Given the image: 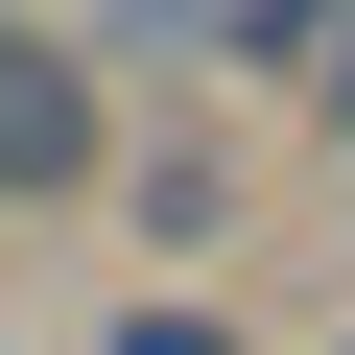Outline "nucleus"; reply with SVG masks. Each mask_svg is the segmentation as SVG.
Instances as JSON below:
<instances>
[{"label": "nucleus", "mask_w": 355, "mask_h": 355, "mask_svg": "<svg viewBox=\"0 0 355 355\" xmlns=\"http://www.w3.org/2000/svg\"><path fill=\"white\" fill-rule=\"evenodd\" d=\"M119 166H142V95H119L71 24H0V237L119 214Z\"/></svg>", "instance_id": "1"}, {"label": "nucleus", "mask_w": 355, "mask_h": 355, "mask_svg": "<svg viewBox=\"0 0 355 355\" xmlns=\"http://www.w3.org/2000/svg\"><path fill=\"white\" fill-rule=\"evenodd\" d=\"M261 71L331 119V166H355V0H261Z\"/></svg>", "instance_id": "2"}, {"label": "nucleus", "mask_w": 355, "mask_h": 355, "mask_svg": "<svg viewBox=\"0 0 355 355\" xmlns=\"http://www.w3.org/2000/svg\"><path fill=\"white\" fill-rule=\"evenodd\" d=\"M119 214H142V237H190V261H214V237H237V166H214V142H142V166H119Z\"/></svg>", "instance_id": "3"}, {"label": "nucleus", "mask_w": 355, "mask_h": 355, "mask_svg": "<svg viewBox=\"0 0 355 355\" xmlns=\"http://www.w3.org/2000/svg\"><path fill=\"white\" fill-rule=\"evenodd\" d=\"M95 355H261L214 284H95Z\"/></svg>", "instance_id": "4"}, {"label": "nucleus", "mask_w": 355, "mask_h": 355, "mask_svg": "<svg viewBox=\"0 0 355 355\" xmlns=\"http://www.w3.org/2000/svg\"><path fill=\"white\" fill-rule=\"evenodd\" d=\"M331 237H355V166H331Z\"/></svg>", "instance_id": "5"}, {"label": "nucleus", "mask_w": 355, "mask_h": 355, "mask_svg": "<svg viewBox=\"0 0 355 355\" xmlns=\"http://www.w3.org/2000/svg\"><path fill=\"white\" fill-rule=\"evenodd\" d=\"M0 24H24V0H0Z\"/></svg>", "instance_id": "6"}]
</instances>
